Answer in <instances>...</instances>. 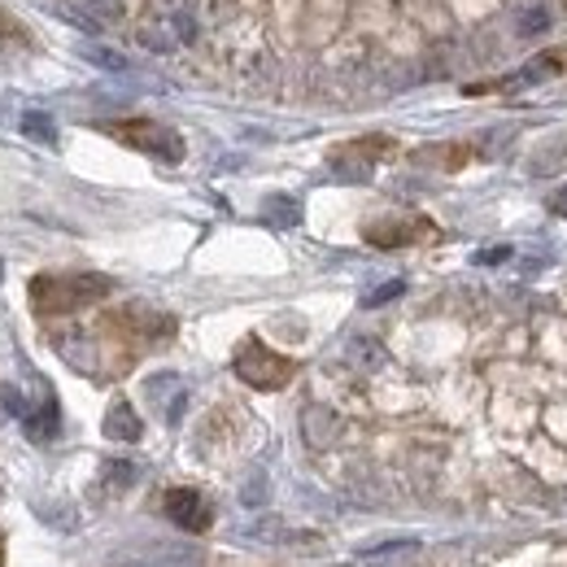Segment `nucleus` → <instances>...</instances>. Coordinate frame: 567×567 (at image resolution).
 I'll return each instance as SVG.
<instances>
[{
    "mask_svg": "<svg viewBox=\"0 0 567 567\" xmlns=\"http://www.w3.org/2000/svg\"><path fill=\"white\" fill-rule=\"evenodd\" d=\"M110 292H114V280L96 276V271L35 276L31 280V306H35V315H71V310H83V306H96Z\"/></svg>",
    "mask_w": 567,
    "mask_h": 567,
    "instance_id": "f257e3e1",
    "label": "nucleus"
},
{
    "mask_svg": "<svg viewBox=\"0 0 567 567\" xmlns=\"http://www.w3.org/2000/svg\"><path fill=\"white\" fill-rule=\"evenodd\" d=\"M236 375L245 380V384H254V389H284L288 380H292V362L276 350H267L258 337H249V341H240V350H236Z\"/></svg>",
    "mask_w": 567,
    "mask_h": 567,
    "instance_id": "f03ea898",
    "label": "nucleus"
},
{
    "mask_svg": "<svg viewBox=\"0 0 567 567\" xmlns=\"http://www.w3.org/2000/svg\"><path fill=\"white\" fill-rule=\"evenodd\" d=\"M110 136L123 144H132L136 153L144 157H157V162H179L184 157V141H179V132H171V127H162V123H153V118H136V123H114L110 127Z\"/></svg>",
    "mask_w": 567,
    "mask_h": 567,
    "instance_id": "7ed1b4c3",
    "label": "nucleus"
},
{
    "mask_svg": "<svg viewBox=\"0 0 567 567\" xmlns=\"http://www.w3.org/2000/svg\"><path fill=\"white\" fill-rule=\"evenodd\" d=\"M166 515L184 533H206L210 528V502L197 494V489H171L166 494Z\"/></svg>",
    "mask_w": 567,
    "mask_h": 567,
    "instance_id": "20e7f679",
    "label": "nucleus"
},
{
    "mask_svg": "<svg viewBox=\"0 0 567 567\" xmlns=\"http://www.w3.org/2000/svg\"><path fill=\"white\" fill-rule=\"evenodd\" d=\"M420 231H424L420 218H402L398 227H367V240L393 249V245H411V240H420Z\"/></svg>",
    "mask_w": 567,
    "mask_h": 567,
    "instance_id": "39448f33",
    "label": "nucleus"
},
{
    "mask_svg": "<svg viewBox=\"0 0 567 567\" xmlns=\"http://www.w3.org/2000/svg\"><path fill=\"white\" fill-rule=\"evenodd\" d=\"M105 436L110 441H141V420L127 402H114L110 415H105Z\"/></svg>",
    "mask_w": 567,
    "mask_h": 567,
    "instance_id": "423d86ee",
    "label": "nucleus"
},
{
    "mask_svg": "<svg viewBox=\"0 0 567 567\" xmlns=\"http://www.w3.org/2000/svg\"><path fill=\"white\" fill-rule=\"evenodd\" d=\"M550 22H555V13H550L546 4H533V9L519 13L515 31H519V35H542V31H550Z\"/></svg>",
    "mask_w": 567,
    "mask_h": 567,
    "instance_id": "0eeeda50",
    "label": "nucleus"
},
{
    "mask_svg": "<svg viewBox=\"0 0 567 567\" xmlns=\"http://www.w3.org/2000/svg\"><path fill=\"white\" fill-rule=\"evenodd\" d=\"M0 40H31L27 27L18 22V13H9L4 4H0Z\"/></svg>",
    "mask_w": 567,
    "mask_h": 567,
    "instance_id": "6e6552de",
    "label": "nucleus"
},
{
    "mask_svg": "<svg viewBox=\"0 0 567 567\" xmlns=\"http://www.w3.org/2000/svg\"><path fill=\"white\" fill-rule=\"evenodd\" d=\"M267 214H271V218L280 214V227H292V223L301 218V210H297V202H288V197H271V206H267Z\"/></svg>",
    "mask_w": 567,
    "mask_h": 567,
    "instance_id": "1a4fd4ad",
    "label": "nucleus"
},
{
    "mask_svg": "<svg viewBox=\"0 0 567 567\" xmlns=\"http://www.w3.org/2000/svg\"><path fill=\"white\" fill-rule=\"evenodd\" d=\"M40 118H44V114H27V123H22V127H27V132H31V136H40V141H58V132H53V127H44V123H40Z\"/></svg>",
    "mask_w": 567,
    "mask_h": 567,
    "instance_id": "9d476101",
    "label": "nucleus"
},
{
    "mask_svg": "<svg viewBox=\"0 0 567 567\" xmlns=\"http://www.w3.org/2000/svg\"><path fill=\"white\" fill-rule=\"evenodd\" d=\"M402 288H406V284H402V280L384 284V288H375V292H371V297H367V306H380V301H393V297H398V292H402Z\"/></svg>",
    "mask_w": 567,
    "mask_h": 567,
    "instance_id": "9b49d317",
    "label": "nucleus"
},
{
    "mask_svg": "<svg viewBox=\"0 0 567 567\" xmlns=\"http://www.w3.org/2000/svg\"><path fill=\"white\" fill-rule=\"evenodd\" d=\"M555 210L567 214V188H564V193H559V197H555Z\"/></svg>",
    "mask_w": 567,
    "mask_h": 567,
    "instance_id": "f8f14e48",
    "label": "nucleus"
},
{
    "mask_svg": "<svg viewBox=\"0 0 567 567\" xmlns=\"http://www.w3.org/2000/svg\"><path fill=\"white\" fill-rule=\"evenodd\" d=\"M0 564H4V533H0Z\"/></svg>",
    "mask_w": 567,
    "mask_h": 567,
    "instance_id": "ddd939ff",
    "label": "nucleus"
}]
</instances>
